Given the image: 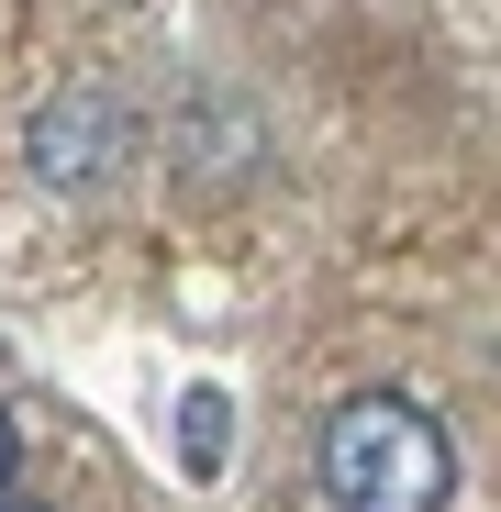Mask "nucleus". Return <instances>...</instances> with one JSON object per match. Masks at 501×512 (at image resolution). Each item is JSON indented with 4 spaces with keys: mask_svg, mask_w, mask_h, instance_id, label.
I'll use <instances>...</instances> for the list:
<instances>
[{
    "mask_svg": "<svg viewBox=\"0 0 501 512\" xmlns=\"http://www.w3.org/2000/svg\"><path fill=\"white\" fill-rule=\"evenodd\" d=\"M134 145H145V123H134V101L123 90H101V78H67V90L34 112V179L45 190H101V179H123L134 167Z\"/></svg>",
    "mask_w": 501,
    "mask_h": 512,
    "instance_id": "obj_2",
    "label": "nucleus"
},
{
    "mask_svg": "<svg viewBox=\"0 0 501 512\" xmlns=\"http://www.w3.org/2000/svg\"><path fill=\"white\" fill-rule=\"evenodd\" d=\"M223 446H234V401H223V390H190V401H179V457L212 479V468H223Z\"/></svg>",
    "mask_w": 501,
    "mask_h": 512,
    "instance_id": "obj_3",
    "label": "nucleus"
},
{
    "mask_svg": "<svg viewBox=\"0 0 501 512\" xmlns=\"http://www.w3.org/2000/svg\"><path fill=\"white\" fill-rule=\"evenodd\" d=\"M12 457H23V435H12V412H0V490H12Z\"/></svg>",
    "mask_w": 501,
    "mask_h": 512,
    "instance_id": "obj_4",
    "label": "nucleus"
},
{
    "mask_svg": "<svg viewBox=\"0 0 501 512\" xmlns=\"http://www.w3.org/2000/svg\"><path fill=\"white\" fill-rule=\"evenodd\" d=\"M0 512H45V501H0Z\"/></svg>",
    "mask_w": 501,
    "mask_h": 512,
    "instance_id": "obj_5",
    "label": "nucleus"
},
{
    "mask_svg": "<svg viewBox=\"0 0 501 512\" xmlns=\"http://www.w3.org/2000/svg\"><path fill=\"white\" fill-rule=\"evenodd\" d=\"M323 501L334 512H446L457 501V446H446V423L424 401H401V390H346L323 412Z\"/></svg>",
    "mask_w": 501,
    "mask_h": 512,
    "instance_id": "obj_1",
    "label": "nucleus"
}]
</instances>
